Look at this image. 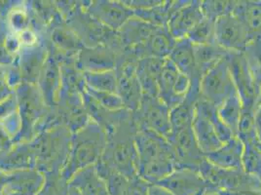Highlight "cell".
Instances as JSON below:
<instances>
[{"mask_svg": "<svg viewBox=\"0 0 261 195\" xmlns=\"http://www.w3.org/2000/svg\"><path fill=\"white\" fill-rule=\"evenodd\" d=\"M186 38L193 45L216 43V21L204 17L188 33Z\"/></svg>", "mask_w": 261, "mask_h": 195, "instance_id": "41", "label": "cell"}, {"mask_svg": "<svg viewBox=\"0 0 261 195\" xmlns=\"http://www.w3.org/2000/svg\"><path fill=\"white\" fill-rule=\"evenodd\" d=\"M243 112V104L238 93L226 99L218 108L219 118L236 136L241 115Z\"/></svg>", "mask_w": 261, "mask_h": 195, "instance_id": "36", "label": "cell"}, {"mask_svg": "<svg viewBox=\"0 0 261 195\" xmlns=\"http://www.w3.org/2000/svg\"><path fill=\"white\" fill-rule=\"evenodd\" d=\"M181 0L162 1L148 9L134 10V16L157 28H167L168 22Z\"/></svg>", "mask_w": 261, "mask_h": 195, "instance_id": "34", "label": "cell"}, {"mask_svg": "<svg viewBox=\"0 0 261 195\" xmlns=\"http://www.w3.org/2000/svg\"><path fill=\"white\" fill-rule=\"evenodd\" d=\"M237 1L231 0H205L201 1V9L204 17L217 21L219 18L232 14Z\"/></svg>", "mask_w": 261, "mask_h": 195, "instance_id": "42", "label": "cell"}, {"mask_svg": "<svg viewBox=\"0 0 261 195\" xmlns=\"http://www.w3.org/2000/svg\"><path fill=\"white\" fill-rule=\"evenodd\" d=\"M258 104H261V89L259 90V93H258V97H257V104H256V105H258Z\"/></svg>", "mask_w": 261, "mask_h": 195, "instance_id": "54", "label": "cell"}, {"mask_svg": "<svg viewBox=\"0 0 261 195\" xmlns=\"http://www.w3.org/2000/svg\"><path fill=\"white\" fill-rule=\"evenodd\" d=\"M0 195H3V194H2V193H1V192H0Z\"/></svg>", "mask_w": 261, "mask_h": 195, "instance_id": "57", "label": "cell"}, {"mask_svg": "<svg viewBox=\"0 0 261 195\" xmlns=\"http://www.w3.org/2000/svg\"><path fill=\"white\" fill-rule=\"evenodd\" d=\"M203 195H226L224 192L218 190V189H215V188H211L207 190L205 193Z\"/></svg>", "mask_w": 261, "mask_h": 195, "instance_id": "52", "label": "cell"}, {"mask_svg": "<svg viewBox=\"0 0 261 195\" xmlns=\"http://www.w3.org/2000/svg\"><path fill=\"white\" fill-rule=\"evenodd\" d=\"M49 55L38 78V88L45 104L49 109L57 108L62 89L61 64L54 52L48 47Z\"/></svg>", "mask_w": 261, "mask_h": 195, "instance_id": "16", "label": "cell"}, {"mask_svg": "<svg viewBox=\"0 0 261 195\" xmlns=\"http://www.w3.org/2000/svg\"><path fill=\"white\" fill-rule=\"evenodd\" d=\"M192 129L197 143L204 155L215 152L222 144L213 124L203 113L196 109Z\"/></svg>", "mask_w": 261, "mask_h": 195, "instance_id": "29", "label": "cell"}, {"mask_svg": "<svg viewBox=\"0 0 261 195\" xmlns=\"http://www.w3.org/2000/svg\"><path fill=\"white\" fill-rule=\"evenodd\" d=\"M68 185L82 195H109L106 182L98 175L95 165L83 168L72 176Z\"/></svg>", "mask_w": 261, "mask_h": 195, "instance_id": "27", "label": "cell"}, {"mask_svg": "<svg viewBox=\"0 0 261 195\" xmlns=\"http://www.w3.org/2000/svg\"><path fill=\"white\" fill-rule=\"evenodd\" d=\"M137 124L134 112L108 135V144L99 161L107 164L129 180L138 178L139 157L136 148Z\"/></svg>", "mask_w": 261, "mask_h": 195, "instance_id": "1", "label": "cell"}, {"mask_svg": "<svg viewBox=\"0 0 261 195\" xmlns=\"http://www.w3.org/2000/svg\"><path fill=\"white\" fill-rule=\"evenodd\" d=\"M45 183V175L36 169L15 171L1 190L3 195H37Z\"/></svg>", "mask_w": 261, "mask_h": 195, "instance_id": "20", "label": "cell"}, {"mask_svg": "<svg viewBox=\"0 0 261 195\" xmlns=\"http://www.w3.org/2000/svg\"><path fill=\"white\" fill-rule=\"evenodd\" d=\"M117 62L118 55L105 45L84 47L76 57L77 67L83 74L114 70Z\"/></svg>", "mask_w": 261, "mask_h": 195, "instance_id": "19", "label": "cell"}, {"mask_svg": "<svg viewBox=\"0 0 261 195\" xmlns=\"http://www.w3.org/2000/svg\"><path fill=\"white\" fill-rule=\"evenodd\" d=\"M195 109L198 111H200L201 113H203L207 119L210 120V122L213 124L215 130L218 134L219 140L222 143L226 142L230 139H232L233 137H235V135L232 133V131L230 130L228 127L219 118L217 107H215L214 105L210 104L208 102L200 97V99L196 103Z\"/></svg>", "mask_w": 261, "mask_h": 195, "instance_id": "39", "label": "cell"}, {"mask_svg": "<svg viewBox=\"0 0 261 195\" xmlns=\"http://www.w3.org/2000/svg\"><path fill=\"white\" fill-rule=\"evenodd\" d=\"M243 143V171L261 182V142L259 140H256Z\"/></svg>", "mask_w": 261, "mask_h": 195, "instance_id": "38", "label": "cell"}, {"mask_svg": "<svg viewBox=\"0 0 261 195\" xmlns=\"http://www.w3.org/2000/svg\"><path fill=\"white\" fill-rule=\"evenodd\" d=\"M158 184L167 188L173 195H203L213 188L199 171L184 167H177Z\"/></svg>", "mask_w": 261, "mask_h": 195, "instance_id": "14", "label": "cell"}, {"mask_svg": "<svg viewBox=\"0 0 261 195\" xmlns=\"http://www.w3.org/2000/svg\"><path fill=\"white\" fill-rule=\"evenodd\" d=\"M0 142L2 143V145L7 149L10 148L13 144V141L11 138L9 137V135L7 134V132L2 127V125L0 124Z\"/></svg>", "mask_w": 261, "mask_h": 195, "instance_id": "50", "label": "cell"}, {"mask_svg": "<svg viewBox=\"0 0 261 195\" xmlns=\"http://www.w3.org/2000/svg\"><path fill=\"white\" fill-rule=\"evenodd\" d=\"M49 55L47 42L31 47H22L17 55L16 63L20 69L22 82L36 85Z\"/></svg>", "mask_w": 261, "mask_h": 195, "instance_id": "17", "label": "cell"}, {"mask_svg": "<svg viewBox=\"0 0 261 195\" xmlns=\"http://www.w3.org/2000/svg\"><path fill=\"white\" fill-rule=\"evenodd\" d=\"M139 60L129 51H124L118 57L115 68L117 76V94L125 109L137 111L142 99V90L137 75Z\"/></svg>", "mask_w": 261, "mask_h": 195, "instance_id": "7", "label": "cell"}, {"mask_svg": "<svg viewBox=\"0 0 261 195\" xmlns=\"http://www.w3.org/2000/svg\"><path fill=\"white\" fill-rule=\"evenodd\" d=\"M35 169V162L30 142H16L0 151V170L5 173Z\"/></svg>", "mask_w": 261, "mask_h": 195, "instance_id": "23", "label": "cell"}, {"mask_svg": "<svg viewBox=\"0 0 261 195\" xmlns=\"http://www.w3.org/2000/svg\"><path fill=\"white\" fill-rule=\"evenodd\" d=\"M180 72L177 70L174 64L169 59H166L161 72L158 76L157 85L159 100L163 102L170 109H173L184 101L177 97L174 93L175 82Z\"/></svg>", "mask_w": 261, "mask_h": 195, "instance_id": "30", "label": "cell"}, {"mask_svg": "<svg viewBox=\"0 0 261 195\" xmlns=\"http://www.w3.org/2000/svg\"><path fill=\"white\" fill-rule=\"evenodd\" d=\"M85 91L105 109H109V110H114V111L125 109L121 98L116 93L99 92V91L90 89V88L86 87V85H85Z\"/></svg>", "mask_w": 261, "mask_h": 195, "instance_id": "46", "label": "cell"}, {"mask_svg": "<svg viewBox=\"0 0 261 195\" xmlns=\"http://www.w3.org/2000/svg\"><path fill=\"white\" fill-rule=\"evenodd\" d=\"M146 195H173L160 184H148Z\"/></svg>", "mask_w": 261, "mask_h": 195, "instance_id": "48", "label": "cell"}, {"mask_svg": "<svg viewBox=\"0 0 261 195\" xmlns=\"http://www.w3.org/2000/svg\"><path fill=\"white\" fill-rule=\"evenodd\" d=\"M88 13L112 31H119L123 25L134 16V11L124 1L96 0L82 1Z\"/></svg>", "mask_w": 261, "mask_h": 195, "instance_id": "13", "label": "cell"}, {"mask_svg": "<svg viewBox=\"0 0 261 195\" xmlns=\"http://www.w3.org/2000/svg\"><path fill=\"white\" fill-rule=\"evenodd\" d=\"M4 26H5V23H4V21H3V20H2V18L0 17V29H1V28H3Z\"/></svg>", "mask_w": 261, "mask_h": 195, "instance_id": "55", "label": "cell"}, {"mask_svg": "<svg viewBox=\"0 0 261 195\" xmlns=\"http://www.w3.org/2000/svg\"><path fill=\"white\" fill-rule=\"evenodd\" d=\"M175 169L176 161L174 157H164L139 164L138 177L147 184H158Z\"/></svg>", "mask_w": 261, "mask_h": 195, "instance_id": "31", "label": "cell"}, {"mask_svg": "<svg viewBox=\"0 0 261 195\" xmlns=\"http://www.w3.org/2000/svg\"><path fill=\"white\" fill-rule=\"evenodd\" d=\"M14 92L18 100L22 127L13 143L30 142L36 137L49 108L36 85L22 82Z\"/></svg>", "mask_w": 261, "mask_h": 195, "instance_id": "4", "label": "cell"}, {"mask_svg": "<svg viewBox=\"0 0 261 195\" xmlns=\"http://www.w3.org/2000/svg\"><path fill=\"white\" fill-rule=\"evenodd\" d=\"M14 91L8 85L4 71V66L0 65V102L10 96Z\"/></svg>", "mask_w": 261, "mask_h": 195, "instance_id": "47", "label": "cell"}, {"mask_svg": "<svg viewBox=\"0 0 261 195\" xmlns=\"http://www.w3.org/2000/svg\"><path fill=\"white\" fill-rule=\"evenodd\" d=\"M204 18L199 0H181L172 14L167 29L175 40L186 38L198 22Z\"/></svg>", "mask_w": 261, "mask_h": 195, "instance_id": "15", "label": "cell"}, {"mask_svg": "<svg viewBox=\"0 0 261 195\" xmlns=\"http://www.w3.org/2000/svg\"><path fill=\"white\" fill-rule=\"evenodd\" d=\"M254 110L255 108H244L241 115L237 134L242 142L256 141L258 140L256 129H255V120H254Z\"/></svg>", "mask_w": 261, "mask_h": 195, "instance_id": "44", "label": "cell"}, {"mask_svg": "<svg viewBox=\"0 0 261 195\" xmlns=\"http://www.w3.org/2000/svg\"><path fill=\"white\" fill-rule=\"evenodd\" d=\"M168 59L174 64L180 74L189 78L191 83L190 87L200 89V81L202 77L196 65L193 44L187 38L176 40L174 49Z\"/></svg>", "mask_w": 261, "mask_h": 195, "instance_id": "22", "label": "cell"}, {"mask_svg": "<svg viewBox=\"0 0 261 195\" xmlns=\"http://www.w3.org/2000/svg\"><path fill=\"white\" fill-rule=\"evenodd\" d=\"M68 182L61 173L45 174V183L37 195H66Z\"/></svg>", "mask_w": 261, "mask_h": 195, "instance_id": "45", "label": "cell"}, {"mask_svg": "<svg viewBox=\"0 0 261 195\" xmlns=\"http://www.w3.org/2000/svg\"><path fill=\"white\" fill-rule=\"evenodd\" d=\"M65 22L75 33L84 47L91 48L99 45L109 47L117 34V32L110 30L91 16L82 1L76 10L65 19Z\"/></svg>", "mask_w": 261, "mask_h": 195, "instance_id": "6", "label": "cell"}, {"mask_svg": "<svg viewBox=\"0 0 261 195\" xmlns=\"http://www.w3.org/2000/svg\"><path fill=\"white\" fill-rule=\"evenodd\" d=\"M86 87L99 91L117 94V76L114 70L100 72H84Z\"/></svg>", "mask_w": 261, "mask_h": 195, "instance_id": "40", "label": "cell"}, {"mask_svg": "<svg viewBox=\"0 0 261 195\" xmlns=\"http://www.w3.org/2000/svg\"><path fill=\"white\" fill-rule=\"evenodd\" d=\"M165 60L147 57L139 61L137 75L142 87V95L158 97L157 80L163 67Z\"/></svg>", "mask_w": 261, "mask_h": 195, "instance_id": "28", "label": "cell"}, {"mask_svg": "<svg viewBox=\"0 0 261 195\" xmlns=\"http://www.w3.org/2000/svg\"><path fill=\"white\" fill-rule=\"evenodd\" d=\"M229 69L244 108H255L259 89L256 85L244 52L227 55Z\"/></svg>", "mask_w": 261, "mask_h": 195, "instance_id": "10", "label": "cell"}, {"mask_svg": "<svg viewBox=\"0 0 261 195\" xmlns=\"http://www.w3.org/2000/svg\"><path fill=\"white\" fill-rule=\"evenodd\" d=\"M260 184H261V182H260Z\"/></svg>", "mask_w": 261, "mask_h": 195, "instance_id": "58", "label": "cell"}, {"mask_svg": "<svg viewBox=\"0 0 261 195\" xmlns=\"http://www.w3.org/2000/svg\"><path fill=\"white\" fill-rule=\"evenodd\" d=\"M252 39L245 25L233 14L216 21V43L227 52H244Z\"/></svg>", "mask_w": 261, "mask_h": 195, "instance_id": "11", "label": "cell"}, {"mask_svg": "<svg viewBox=\"0 0 261 195\" xmlns=\"http://www.w3.org/2000/svg\"><path fill=\"white\" fill-rule=\"evenodd\" d=\"M72 133L66 126H58L38 134L30 141L35 169L41 173H61L71 149Z\"/></svg>", "mask_w": 261, "mask_h": 195, "instance_id": "2", "label": "cell"}, {"mask_svg": "<svg viewBox=\"0 0 261 195\" xmlns=\"http://www.w3.org/2000/svg\"><path fill=\"white\" fill-rule=\"evenodd\" d=\"M66 195H82L78 190H77L76 188H74L73 186H70V185H68V189H67V192H66Z\"/></svg>", "mask_w": 261, "mask_h": 195, "instance_id": "53", "label": "cell"}, {"mask_svg": "<svg viewBox=\"0 0 261 195\" xmlns=\"http://www.w3.org/2000/svg\"><path fill=\"white\" fill-rule=\"evenodd\" d=\"M254 120H255V129L257 138L261 142V104L256 105L254 110Z\"/></svg>", "mask_w": 261, "mask_h": 195, "instance_id": "49", "label": "cell"}, {"mask_svg": "<svg viewBox=\"0 0 261 195\" xmlns=\"http://www.w3.org/2000/svg\"><path fill=\"white\" fill-rule=\"evenodd\" d=\"M250 71L258 89H261V36L250 41L244 51Z\"/></svg>", "mask_w": 261, "mask_h": 195, "instance_id": "43", "label": "cell"}, {"mask_svg": "<svg viewBox=\"0 0 261 195\" xmlns=\"http://www.w3.org/2000/svg\"><path fill=\"white\" fill-rule=\"evenodd\" d=\"M47 43L55 52L65 56H77L84 48L81 40L65 22L52 29L48 34Z\"/></svg>", "mask_w": 261, "mask_h": 195, "instance_id": "26", "label": "cell"}, {"mask_svg": "<svg viewBox=\"0 0 261 195\" xmlns=\"http://www.w3.org/2000/svg\"><path fill=\"white\" fill-rule=\"evenodd\" d=\"M199 173L213 188L225 194H236L261 188L260 181L252 178L243 170H226L214 166L205 158L198 168Z\"/></svg>", "mask_w": 261, "mask_h": 195, "instance_id": "5", "label": "cell"}, {"mask_svg": "<svg viewBox=\"0 0 261 195\" xmlns=\"http://www.w3.org/2000/svg\"><path fill=\"white\" fill-rule=\"evenodd\" d=\"M244 143L237 136L223 142L218 150L205 155L206 159L214 166L226 170H243L242 157Z\"/></svg>", "mask_w": 261, "mask_h": 195, "instance_id": "24", "label": "cell"}, {"mask_svg": "<svg viewBox=\"0 0 261 195\" xmlns=\"http://www.w3.org/2000/svg\"><path fill=\"white\" fill-rule=\"evenodd\" d=\"M170 111L158 97L142 95L141 106L134 112V119L139 129L152 131L167 140L172 134Z\"/></svg>", "mask_w": 261, "mask_h": 195, "instance_id": "9", "label": "cell"}, {"mask_svg": "<svg viewBox=\"0 0 261 195\" xmlns=\"http://www.w3.org/2000/svg\"><path fill=\"white\" fill-rule=\"evenodd\" d=\"M232 14L245 25L253 39L260 37L261 1H237Z\"/></svg>", "mask_w": 261, "mask_h": 195, "instance_id": "32", "label": "cell"}, {"mask_svg": "<svg viewBox=\"0 0 261 195\" xmlns=\"http://www.w3.org/2000/svg\"><path fill=\"white\" fill-rule=\"evenodd\" d=\"M108 144V134L96 122L91 120L81 130L72 134L70 153L61 172L69 182L79 170L95 165L100 159Z\"/></svg>", "mask_w": 261, "mask_h": 195, "instance_id": "3", "label": "cell"}, {"mask_svg": "<svg viewBox=\"0 0 261 195\" xmlns=\"http://www.w3.org/2000/svg\"><path fill=\"white\" fill-rule=\"evenodd\" d=\"M235 93H237L236 87L229 69L227 57H225L202 76L200 97L218 108Z\"/></svg>", "mask_w": 261, "mask_h": 195, "instance_id": "8", "label": "cell"}, {"mask_svg": "<svg viewBox=\"0 0 261 195\" xmlns=\"http://www.w3.org/2000/svg\"><path fill=\"white\" fill-rule=\"evenodd\" d=\"M168 141L174 151L176 168L184 167L198 171L206 157L197 143L192 126L172 132Z\"/></svg>", "mask_w": 261, "mask_h": 195, "instance_id": "12", "label": "cell"}, {"mask_svg": "<svg viewBox=\"0 0 261 195\" xmlns=\"http://www.w3.org/2000/svg\"><path fill=\"white\" fill-rule=\"evenodd\" d=\"M0 124L7 132L12 141L16 139L21 131L22 122L15 92L0 102Z\"/></svg>", "mask_w": 261, "mask_h": 195, "instance_id": "33", "label": "cell"}, {"mask_svg": "<svg viewBox=\"0 0 261 195\" xmlns=\"http://www.w3.org/2000/svg\"><path fill=\"white\" fill-rule=\"evenodd\" d=\"M3 149H5V148H4V147L2 145V143L0 142V151H1V150H3Z\"/></svg>", "mask_w": 261, "mask_h": 195, "instance_id": "56", "label": "cell"}, {"mask_svg": "<svg viewBox=\"0 0 261 195\" xmlns=\"http://www.w3.org/2000/svg\"><path fill=\"white\" fill-rule=\"evenodd\" d=\"M175 43L176 40L167 28H156L145 43L125 51H130L139 61L147 57L165 60L172 53Z\"/></svg>", "mask_w": 261, "mask_h": 195, "instance_id": "21", "label": "cell"}, {"mask_svg": "<svg viewBox=\"0 0 261 195\" xmlns=\"http://www.w3.org/2000/svg\"><path fill=\"white\" fill-rule=\"evenodd\" d=\"M7 31L19 34L32 28V19L28 1H18L4 19Z\"/></svg>", "mask_w": 261, "mask_h": 195, "instance_id": "37", "label": "cell"}, {"mask_svg": "<svg viewBox=\"0 0 261 195\" xmlns=\"http://www.w3.org/2000/svg\"><path fill=\"white\" fill-rule=\"evenodd\" d=\"M157 27L133 16L117 31L120 42L125 50H132L145 43Z\"/></svg>", "mask_w": 261, "mask_h": 195, "instance_id": "25", "label": "cell"}, {"mask_svg": "<svg viewBox=\"0 0 261 195\" xmlns=\"http://www.w3.org/2000/svg\"><path fill=\"white\" fill-rule=\"evenodd\" d=\"M135 141L139 164L164 157H174L175 159L173 148L169 141L152 131L139 129Z\"/></svg>", "mask_w": 261, "mask_h": 195, "instance_id": "18", "label": "cell"}, {"mask_svg": "<svg viewBox=\"0 0 261 195\" xmlns=\"http://www.w3.org/2000/svg\"><path fill=\"white\" fill-rule=\"evenodd\" d=\"M8 175H9V173H5V172L0 170V192H1L2 188L4 187V185L8 180Z\"/></svg>", "mask_w": 261, "mask_h": 195, "instance_id": "51", "label": "cell"}, {"mask_svg": "<svg viewBox=\"0 0 261 195\" xmlns=\"http://www.w3.org/2000/svg\"><path fill=\"white\" fill-rule=\"evenodd\" d=\"M229 53L217 43L194 45L196 65L201 77L219 61L227 57Z\"/></svg>", "mask_w": 261, "mask_h": 195, "instance_id": "35", "label": "cell"}]
</instances>
